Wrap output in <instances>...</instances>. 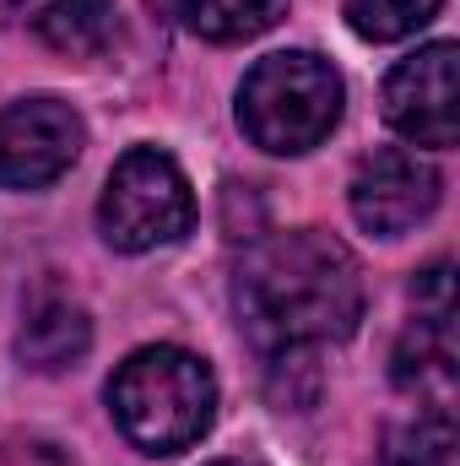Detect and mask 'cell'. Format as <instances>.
I'll return each instance as SVG.
<instances>
[{
    "mask_svg": "<svg viewBox=\"0 0 460 466\" xmlns=\"http://www.w3.org/2000/svg\"><path fill=\"white\" fill-rule=\"evenodd\" d=\"M233 309L249 348L271 358H315L346 342L363 320V271L342 238L320 228L271 233L244 249L233 277Z\"/></svg>",
    "mask_w": 460,
    "mask_h": 466,
    "instance_id": "obj_1",
    "label": "cell"
},
{
    "mask_svg": "<svg viewBox=\"0 0 460 466\" xmlns=\"http://www.w3.org/2000/svg\"><path fill=\"white\" fill-rule=\"evenodd\" d=\"M109 412L119 434L146 456L190 451L217 418V380L206 358L185 348L130 352L109 380Z\"/></svg>",
    "mask_w": 460,
    "mask_h": 466,
    "instance_id": "obj_2",
    "label": "cell"
},
{
    "mask_svg": "<svg viewBox=\"0 0 460 466\" xmlns=\"http://www.w3.org/2000/svg\"><path fill=\"white\" fill-rule=\"evenodd\" d=\"M342 76L309 49H282L255 60L238 87V130L276 157L315 152L342 119Z\"/></svg>",
    "mask_w": 460,
    "mask_h": 466,
    "instance_id": "obj_3",
    "label": "cell"
},
{
    "mask_svg": "<svg viewBox=\"0 0 460 466\" xmlns=\"http://www.w3.org/2000/svg\"><path fill=\"white\" fill-rule=\"evenodd\" d=\"M98 228L125 255H146L157 244H179L195 228V196L185 168L157 152V147H130L115 163L104 201H98Z\"/></svg>",
    "mask_w": 460,
    "mask_h": 466,
    "instance_id": "obj_4",
    "label": "cell"
},
{
    "mask_svg": "<svg viewBox=\"0 0 460 466\" xmlns=\"http://www.w3.org/2000/svg\"><path fill=\"white\" fill-rule=\"evenodd\" d=\"M385 119L412 147L450 152L460 136V49L450 38L423 44L385 76Z\"/></svg>",
    "mask_w": 460,
    "mask_h": 466,
    "instance_id": "obj_5",
    "label": "cell"
},
{
    "mask_svg": "<svg viewBox=\"0 0 460 466\" xmlns=\"http://www.w3.org/2000/svg\"><path fill=\"white\" fill-rule=\"evenodd\" d=\"M87 125L65 98H16L0 109V190L55 185L82 157Z\"/></svg>",
    "mask_w": 460,
    "mask_h": 466,
    "instance_id": "obj_6",
    "label": "cell"
},
{
    "mask_svg": "<svg viewBox=\"0 0 460 466\" xmlns=\"http://www.w3.org/2000/svg\"><path fill=\"white\" fill-rule=\"evenodd\" d=\"M439 168L406 147H379L357 163L352 185H346V207L357 218V228L374 238H395V233L417 228L423 218H434L439 207Z\"/></svg>",
    "mask_w": 460,
    "mask_h": 466,
    "instance_id": "obj_7",
    "label": "cell"
},
{
    "mask_svg": "<svg viewBox=\"0 0 460 466\" xmlns=\"http://www.w3.org/2000/svg\"><path fill=\"white\" fill-rule=\"evenodd\" d=\"M5 11L22 33L71 60H98L119 38L115 0H5Z\"/></svg>",
    "mask_w": 460,
    "mask_h": 466,
    "instance_id": "obj_8",
    "label": "cell"
},
{
    "mask_svg": "<svg viewBox=\"0 0 460 466\" xmlns=\"http://www.w3.org/2000/svg\"><path fill=\"white\" fill-rule=\"evenodd\" d=\"M455 304L450 309H417L406 337L395 342V385L417 396L423 407L450 412L455 401Z\"/></svg>",
    "mask_w": 460,
    "mask_h": 466,
    "instance_id": "obj_9",
    "label": "cell"
},
{
    "mask_svg": "<svg viewBox=\"0 0 460 466\" xmlns=\"http://www.w3.org/2000/svg\"><path fill=\"white\" fill-rule=\"evenodd\" d=\"M87 348H93V320H87V309H82L71 293H60V288H38V293L27 299L22 337H16L22 363L38 369V374H60V369H71Z\"/></svg>",
    "mask_w": 460,
    "mask_h": 466,
    "instance_id": "obj_10",
    "label": "cell"
},
{
    "mask_svg": "<svg viewBox=\"0 0 460 466\" xmlns=\"http://www.w3.org/2000/svg\"><path fill=\"white\" fill-rule=\"evenodd\" d=\"M174 16L212 44H244L276 27L287 16V0H174Z\"/></svg>",
    "mask_w": 460,
    "mask_h": 466,
    "instance_id": "obj_11",
    "label": "cell"
},
{
    "mask_svg": "<svg viewBox=\"0 0 460 466\" xmlns=\"http://www.w3.org/2000/svg\"><path fill=\"white\" fill-rule=\"evenodd\" d=\"M379 466H460L455 456V418L439 407H423L412 423H395L385 434Z\"/></svg>",
    "mask_w": 460,
    "mask_h": 466,
    "instance_id": "obj_12",
    "label": "cell"
},
{
    "mask_svg": "<svg viewBox=\"0 0 460 466\" xmlns=\"http://www.w3.org/2000/svg\"><path fill=\"white\" fill-rule=\"evenodd\" d=\"M445 0H346V27L368 44H395L412 38L423 22H434Z\"/></svg>",
    "mask_w": 460,
    "mask_h": 466,
    "instance_id": "obj_13",
    "label": "cell"
},
{
    "mask_svg": "<svg viewBox=\"0 0 460 466\" xmlns=\"http://www.w3.org/2000/svg\"><path fill=\"white\" fill-rule=\"evenodd\" d=\"M212 466H249V461H212Z\"/></svg>",
    "mask_w": 460,
    "mask_h": 466,
    "instance_id": "obj_14",
    "label": "cell"
}]
</instances>
